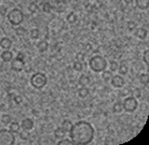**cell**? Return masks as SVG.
Returning a JSON list of instances; mask_svg holds the SVG:
<instances>
[{
    "mask_svg": "<svg viewBox=\"0 0 149 145\" xmlns=\"http://www.w3.org/2000/svg\"><path fill=\"white\" fill-rule=\"evenodd\" d=\"M0 57H1V60L3 62H11L13 58H14V54H13V52L10 51V49L9 50H4L1 55H0Z\"/></svg>",
    "mask_w": 149,
    "mask_h": 145,
    "instance_id": "11",
    "label": "cell"
},
{
    "mask_svg": "<svg viewBox=\"0 0 149 145\" xmlns=\"http://www.w3.org/2000/svg\"><path fill=\"white\" fill-rule=\"evenodd\" d=\"M117 68H118V64L116 61L110 62V71H117Z\"/></svg>",
    "mask_w": 149,
    "mask_h": 145,
    "instance_id": "29",
    "label": "cell"
},
{
    "mask_svg": "<svg viewBox=\"0 0 149 145\" xmlns=\"http://www.w3.org/2000/svg\"><path fill=\"white\" fill-rule=\"evenodd\" d=\"M73 68L76 71H82V69H83V64H82V62L75 61L73 62Z\"/></svg>",
    "mask_w": 149,
    "mask_h": 145,
    "instance_id": "28",
    "label": "cell"
},
{
    "mask_svg": "<svg viewBox=\"0 0 149 145\" xmlns=\"http://www.w3.org/2000/svg\"><path fill=\"white\" fill-rule=\"evenodd\" d=\"M34 121L32 120L31 118H24L21 120V123H20V128H22L23 130L25 131H31L32 129L34 128Z\"/></svg>",
    "mask_w": 149,
    "mask_h": 145,
    "instance_id": "9",
    "label": "cell"
},
{
    "mask_svg": "<svg viewBox=\"0 0 149 145\" xmlns=\"http://www.w3.org/2000/svg\"><path fill=\"white\" fill-rule=\"evenodd\" d=\"M139 81L143 85V86H147L149 82V76L147 73H142L139 76Z\"/></svg>",
    "mask_w": 149,
    "mask_h": 145,
    "instance_id": "22",
    "label": "cell"
},
{
    "mask_svg": "<svg viewBox=\"0 0 149 145\" xmlns=\"http://www.w3.org/2000/svg\"><path fill=\"white\" fill-rule=\"evenodd\" d=\"M13 45V42L9 39V37H2L0 40V47L3 49V50H9L12 47Z\"/></svg>",
    "mask_w": 149,
    "mask_h": 145,
    "instance_id": "10",
    "label": "cell"
},
{
    "mask_svg": "<svg viewBox=\"0 0 149 145\" xmlns=\"http://www.w3.org/2000/svg\"><path fill=\"white\" fill-rule=\"evenodd\" d=\"M88 94H90V91H88V89L86 87H82L77 90V95L79 98H81V99L87 98Z\"/></svg>",
    "mask_w": 149,
    "mask_h": 145,
    "instance_id": "14",
    "label": "cell"
},
{
    "mask_svg": "<svg viewBox=\"0 0 149 145\" xmlns=\"http://www.w3.org/2000/svg\"><path fill=\"white\" fill-rule=\"evenodd\" d=\"M58 145H73L72 144V142H71V140L70 139H62L59 141L58 142Z\"/></svg>",
    "mask_w": 149,
    "mask_h": 145,
    "instance_id": "32",
    "label": "cell"
},
{
    "mask_svg": "<svg viewBox=\"0 0 149 145\" xmlns=\"http://www.w3.org/2000/svg\"><path fill=\"white\" fill-rule=\"evenodd\" d=\"M143 62L146 65H149V50H145L143 53Z\"/></svg>",
    "mask_w": 149,
    "mask_h": 145,
    "instance_id": "31",
    "label": "cell"
},
{
    "mask_svg": "<svg viewBox=\"0 0 149 145\" xmlns=\"http://www.w3.org/2000/svg\"><path fill=\"white\" fill-rule=\"evenodd\" d=\"M48 46H49V44L46 40H40V42L37 44V48L40 53H43L48 49Z\"/></svg>",
    "mask_w": 149,
    "mask_h": 145,
    "instance_id": "15",
    "label": "cell"
},
{
    "mask_svg": "<svg viewBox=\"0 0 149 145\" xmlns=\"http://www.w3.org/2000/svg\"><path fill=\"white\" fill-rule=\"evenodd\" d=\"M112 77H113V72L112 71L106 70V69L104 71H102V79L105 83H109V82L111 81V79H112Z\"/></svg>",
    "mask_w": 149,
    "mask_h": 145,
    "instance_id": "18",
    "label": "cell"
},
{
    "mask_svg": "<svg viewBox=\"0 0 149 145\" xmlns=\"http://www.w3.org/2000/svg\"><path fill=\"white\" fill-rule=\"evenodd\" d=\"M147 33L148 31L146 29H144V28H138L136 30V37L139 40H144L147 37Z\"/></svg>",
    "mask_w": 149,
    "mask_h": 145,
    "instance_id": "13",
    "label": "cell"
},
{
    "mask_svg": "<svg viewBox=\"0 0 149 145\" xmlns=\"http://www.w3.org/2000/svg\"><path fill=\"white\" fill-rule=\"evenodd\" d=\"M11 67L14 71L15 72H20L23 70L24 68V55L21 54V53H18L17 56L15 57L11 61Z\"/></svg>",
    "mask_w": 149,
    "mask_h": 145,
    "instance_id": "7",
    "label": "cell"
},
{
    "mask_svg": "<svg viewBox=\"0 0 149 145\" xmlns=\"http://www.w3.org/2000/svg\"><path fill=\"white\" fill-rule=\"evenodd\" d=\"M133 94H134L135 98H139V97L141 96V90L139 89H136L134 90V92H133Z\"/></svg>",
    "mask_w": 149,
    "mask_h": 145,
    "instance_id": "33",
    "label": "cell"
},
{
    "mask_svg": "<svg viewBox=\"0 0 149 145\" xmlns=\"http://www.w3.org/2000/svg\"><path fill=\"white\" fill-rule=\"evenodd\" d=\"M15 32H17V35L20 37V39H25V37H26L28 34L27 30L23 27L17 28V29H15Z\"/></svg>",
    "mask_w": 149,
    "mask_h": 145,
    "instance_id": "20",
    "label": "cell"
},
{
    "mask_svg": "<svg viewBox=\"0 0 149 145\" xmlns=\"http://www.w3.org/2000/svg\"><path fill=\"white\" fill-rule=\"evenodd\" d=\"M9 130H10L12 133H14V134L19 133V131H20V125L18 124L17 122H11L10 125H9Z\"/></svg>",
    "mask_w": 149,
    "mask_h": 145,
    "instance_id": "17",
    "label": "cell"
},
{
    "mask_svg": "<svg viewBox=\"0 0 149 145\" xmlns=\"http://www.w3.org/2000/svg\"><path fill=\"white\" fill-rule=\"evenodd\" d=\"M113 112L116 113H120L123 111V106H122V102H116L115 105L113 107Z\"/></svg>",
    "mask_w": 149,
    "mask_h": 145,
    "instance_id": "25",
    "label": "cell"
},
{
    "mask_svg": "<svg viewBox=\"0 0 149 145\" xmlns=\"http://www.w3.org/2000/svg\"><path fill=\"white\" fill-rule=\"evenodd\" d=\"M124 1L126 2V3H128V4H131V3L134 1V0H124Z\"/></svg>",
    "mask_w": 149,
    "mask_h": 145,
    "instance_id": "37",
    "label": "cell"
},
{
    "mask_svg": "<svg viewBox=\"0 0 149 145\" xmlns=\"http://www.w3.org/2000/svg\"><path fill=\"white\" fill-rule=\"evenodd\" d=\"M0 3H1V0H0Z\"/></svg>",
    "mask_w": 149,
    "mask_h": 145,
    "instance_id": "38",
    "label": "cell"
},
{
    "mask_svg": "<svg viewBox=\"0 0 149 145\" xmlns=\"http://www.w3.org/2000/svg\"><path fill=\"white\" fill-rule=\"evenodd\" d=\"M40 32L39 29H33V30H31V32H30V37L32 40H38L40 37Z\"/></svg>",
    "mask_w": 149,
    "mask_h": 145,
    "instance_id": "27",
    "label": "cell"
},
{
    "mask_svg": "<svg viewBox=\"0 0 149 145\" xmlns=\"http://www.w3.org/2000/svg\"><path fill=\"white\" fill-rule=\"evenodd\" d=\"M15 143V134L7 129H1L0 130V145H14Z\"/></svg>",
    "mask_w": 149,
    "mask_h": 145,
    "instance_id": "5",
    "label": "cell"
},
{
    "mask_svg": "<svg viewBox=\"0 0 149 145\" xmlns=\"http://www.w3.org/2000/svg\"><path fill=\"white\" fill-rule=\"evenodd\" d=\"M7 19L13 26H19L24 20V15L20 9L15 8L7 14Z\"/></svg>",
    "mask_w": 149,
    "mask_h": 145,
    "instance_id": "4",
    "label": "cell"
},
{
    "mask_svg": "<svg viewBox=\"0 0 149 145\" xmlns=\"http://www.w3.org/2000/svg\"><path fill=\"white\" fill-rule=\"evenodd\" d=\"M1 122L5 125H9L12 122V117L9 114H2L1 115Z\"/></svg>",
    "mask_w": 149,
    "mask_h": 145,
    "instance_id": "26",
    "label": "cell"
},
{
    "mask_svg": "<svg viewBox=\"0 0 149 145\" xmlns=\"http://www.w3.org/2000/svg\"><path fill=\"white\" fill-rule=\"evenodd\" d=\"M30 84L34 89H42L47 84V77L42 72H36L30 78Z\"/></svg>",
    "mask_w": 149,
    "mask_h": 145,
    "instance_id": "3",
    "label": "cell"
},
{
    "mask_svg": "<svg viewBox=\"0 0 149 145\" xmlns=\"http://www.w3.org/2000/svg\"><path fill=\"white\" fill-rule=\"evenodd\" d=\"M77 61H80V62H84L85 61V55L81 54V53H79L78 56H77Z\"/></svg>",
    "mask_w": 149,
    "mask_h": 145,
    "instance_id": "36",
    "label": "cell"
},
{
    "mask_svg": "<svg viewBox=\"0 0 149 145\" xmlns=\"http://www.w3.org/2000/svg\"><path fill=\"white\" fill-rule=\"evenodd\" d=\"M77 19H78L77 15H76L74 12H69L68 15V17H66V21H68V23H75L76 21H77Z\"/></svg>",
    "mask_w": 149,
    "mask_h": 145,
    "instance_id": "21",
    "label": "cell"
},
{
    "mask_svg": "<svg viewBox=\"0 0 149 145\" xmlns=\"http://www.w3.org/2000/svg\"><path fill=\"white\" fill-rule=\"evenodd\" d=\"M94 128L90 122L80 120L72 124L69 130V139L73 145H88L94 138Z\"/></svg>",
    "mask_w": 149,
    "mask_h": 145,
    "instance_id": "1",
    "label": "cell"
},
{
    "mask_svg": "<svg viewBox=\"0 0 149 145\" xmlns=\"http://www.w3.org/2000/svg\"><path fill=\"white\" fill-rule=\"evenodd\" d=\"M127 27H128V30L129 31H133L134 29H136V24L135 22H133V21H130L127 24Z\"/></svg>",
    "mask_w": 149,
    "mask_h": 145,
    "instance_id": "34",
    "label": "cell"
},
{
    "mask_svg": "<svg viewBox=\"0 0 149 145\" xmlns=\"http://www.w3.org/2000/svg\"><path fill=\"white\" fill-rule=\"evenodd\" d=\"M122 106H123V111H125L126 112L132 113L136 112V110L138 109L139 103H138L137 98H135L134 96H128L123 100Z\"/></svg>",
    "mask_w": 149,
    "mask_h": 145,
    "instance_id": "6",
    "label": "cell"
},
{
    "mask_svg": "<svg viewBox=\"0 0 149 145\" xmlns=\"http://www.w3.org/2000/svg\"><path fill=\"white\" fill-rule=\"evenodd\" d=\"M90 83H91V79L88 76H87V75H82V76L79 78V85L82 87L88 86Z\"/></svg>",
    "mask_w": 149,
    "mask_h": 145,
    "instance_id": "19",
    "label": "cell"
},
{
    "mask_svg": "<svg viewBox=\"0 0 149 145\" xmlns=\"http://www.w3.org/2000/svg\"><path fill=\"white\" fill-rule=\"evenodd\" d=\"M117 71H118V73L119 75H125V74H127V72H128V67H127V65H126L125 64H121L120 65H118V68H117Z\"/></svg>",
    "mask_w": 149,
    "mask_h": 145,
    "instance_id": "24",
    "label": "cell"
},
{
    "mask_svg": "<svg viewBox=\"0 0 149 145\" xmlns=\"http://www.w3.org/2000/svg\"><path fill=\"white\" fill-rule=\"evenodd\" d=\"M66 135V132L63 129L62 127H59L57 128L55 132H54V135H55L56 138H58V139H62V138H64Z\"/></svg>",
    "mask_w": 149,
    "mask_h": 145,
    "instance_id": "16",
    "label": "cell"
},
{
    "mask_svg": "<svg viewBox=\"0 0 149 145\" xmlns=\"http://www.w3.org/2000/svg\"><path fill=\"white\" fill-rule=\"evenodd\" d=\"M43 12H50L52 10V7H51V5H50V3L48 2H45L43 4Z\"/></svg>",
    "mask_w": 149,
    "mask_h": 145,
    "instance_id": "30",
    "label": "cell"
},
{
    "mask_svg": "<svg viewBox=\"0 0 149 145\" xmlns=\"http://www.w3.org/2000/svg\"><path fill=\"white\" fill-rule=\"evenodd\" d=\"M88 67L91 69V71L99 73V72H102L107 69L108 62L105 57L101 55H94L88 61Z\"/></svg>",
    "mask_w": 149,
    "mask_h": 145,
    "instance_id": "2",
    "label": "cell"
},
{
    "mask_svg": "<svg viewBox=\"0 0 149 145\" xmlns=\"http://www.w3.org/2000/svg\"><path fill=\"white\" fill-rule=\"evenodd\" d=\"M71 126H72L71 121L68 120V119H65V120H64V122H63V124H62L61 127L64 129L66 133H68L69 130H70V128H71Z\"/></svg>",
    "mask_w": 149,
    "mask_h": 145,
    "instance_id": "23",
    "label": "cell"
},
{
    "mask_svg": "<svg viewBox=\"0 0 149 145\" xmlns=\"http://www.w3.org/2000/svg\"><path fill=\"white\" fill-rule=\"evenodd\" d=\"M6 14H7V9H6L5 6H1L0 7V15H5Z\"/></svg>",
    "mask_w": 149,
    "mask_h": 145,
    "instance_id": "35",
    "label": "cell"
},
{
    "mask_svg": "<svg viewBox=\"0 0 149 145\" xmlns=\"http://www.w3.org/2000/svg\"><path fill=\"white\" fill-rule=\"evenodd\" d=\"M111 84L113 87L116 89H121L123 87L125 84V81H124V78L122 77V75H113L112 79H111Z\"/></svg>",
    "mask_w": 149,
    "mask_h": 145,
    "instance_id": "8",
    "label": "cell"
},
{
    "mask_svg": "<svg viewBox=\"0 0 149 145\" xmlns=\"http://www.w3.org/2000/svg\"><path fill=\"white\" fill-rule=\"evenodd\" d=\"M136 6L141 10H147L149 7V0H135Z\"/></svg>",
    "mask_w": 149,
    "mask_h": 145,
    "instance_id": "12",
    "label": "cell"
}]
</instances>
